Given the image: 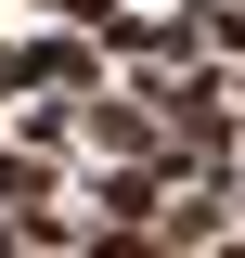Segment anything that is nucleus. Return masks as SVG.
Here are the masks:
<instances>
[{
	"instance_id": "f257e3e1",
	"label": "nucleus",
	"mask_w": 245,
	"mask_h": 258,
	"mask_svg": "<svg viewBox=\"0 0 245 258\" xmlns=\"http://www.w3.org/2000/svg\"><path fill=\"white\" fill-rule=\"evenodd\" d=\"M0 142H39V155H65V142H78V91H52V78H39V91H13V129H0Z\"/></svg>"
},
{
	"instance_id": "f03ea898",
	"label": "nucleus",
	"mask_w": 245,
	"mask_h": 258,
	"mask_svg": "<svg viewBox=\"0 0 245 258\" xmlns=\"http://www.w3.org/2000/svg\"><path fill=\"white\" fill-rule=\"evenodd\" d=\"M232 232H245V168H232Z\"/></svg>"
},
{
	"instance_id": "7ed1b4c3",
	"label": "nucleus",
	"mask_w": 245,
	"mask_h": 258,
	"mask_svg": "<svg viewBox=\"0 0 245 258\" xmlns=\"http://www.w3.org/2000/svg\"><path fill=\"white\" fill-rule=\"evenodd\" d=\"M232 116H245V103H232Z\"/></svg>"
}]
</instances>
